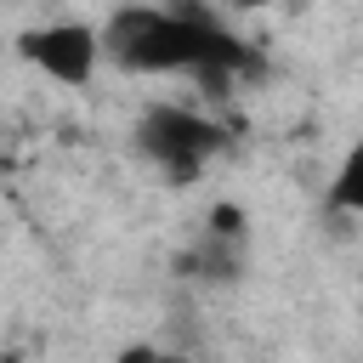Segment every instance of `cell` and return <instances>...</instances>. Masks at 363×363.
<instances>
[{"label":"cell","mask_w":363,"mask_h":363,"mask_svg":"<svg viewBox=\"0 0 363 363\" xmlns=\"http://www.w3.org/2000/svg\"><path fill=\"white\" fill-rule=\"evenodd\" d=\"M113 363H159V352H153V346H125Z\"/></svg>","instance_id":"6"},{"label":"cell","mask_w":363,"mask_h":363,"mask_svg":"<svg viewBox=\"0 0 363 363\" xmlns=\"http://www.w3.org/2000/svg\"><path fill=\"white\" fill-rule=\"evenodd\" d=\"M227 147V130L193 108H176V102H153L142 119H136V153L147 164L164 170V182L187 187L199 182V170Z\"/></svg>","instance_id":"2"},{"label":"cell","mask_w":363,"mask_h":363,"mask_svg":"<svg viewBox=\"0 0 363 363\" xmlns=\"http://www.w3.org/2000/svg\"><path fill=\"white\" fill-rule=\"evenodd\" d=\"M159 363H182V357H164V352H159Z\"/></svg>","instance_id":"8"},{"label":"cell","mask_w":363,"mask_h":363,"mask_svg":"<svg viewBox=\"0 0 363 363\" xmlns=\"http://www.w3.org/2000/svg\"><path fill=\"white\" fill-rule=\"evenodd\" d=\"M329 210H335V216H357V210H363V153H357V147L346 153V164H340V176H335V187H329Z\"/></svg>","instance_id":"4"},{"label":"cell","mask_w":363,"mask_h":363,"mask_svg":"<svg viewBox=\"0 0 363 363\" xmlns=\"http://www.w3.org/2000/svg\"><path fill=\"white\" fill-rule=\"evenodd\" d=\"M17 51H23V62H34V68H40L45 79H57V85H91V74H96V62H102L96 28H85V23L28 28V34L17 40Z\"/></svg>","instance_id":"3"},{"label":"cell","mask_w":363,"mask_h":363,"mask_svg":"<svg viewBox=\"0 0 363 363\" xmlns=\"http://www.w3.org/2000/svg\"><path fill=\"white\" fill-rule=\"evenodd\" d=\"M96 51L125 74H193L204 85H227L233 74L255 68V57L204 11H159V6H119L96 28Z\"/></svg>","instance_id":"1"},{"label":"cell","mask_w":363,"mask_h":363,"mask_svg":"<svg viewBox=\"0 0 363 363\" xmlns=\"http://www.w3.org/2000/svg\"><path fill=\"white\" fill-rule=\"evenodd\" d=\"M210 233L216 238H244V210L238 204H216L210 210Z\"/></svg>","instance_id":"5"},{"label":"cell","mask_w":363,"mask_h":363,"mask_svg":"<svg viewBox=\"0 0 363 363\" xmlns=\"http://www.w3.org/2000/svg\"><path fill=\"white\" fill-rule=\"evenodd\" d=\"M238 6H267V0H238Z\"/></svg>","instance_id":"7"}]
</instances>
